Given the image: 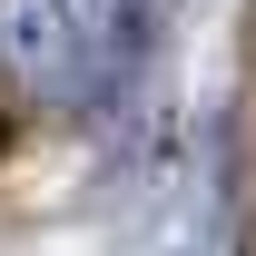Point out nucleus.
Wrapping results in <instances>:
<instances>
[{
	"label": "nucleus",
	"mask_w": 256,
	"mask_h": 256,
	"mask_svg": "<svg viewBox=\"0 0 256 256\" xmlns=\"http://www.w3.org/2000/svg\"><path fill=\"white\" fill-rule=\"evenodd\" d=\"M69 20H79V40H89L98 89H118L128 69H148V50H158L168 20H178V0H69Z\"/></svg>",
	"instance_id": "obj_2"
},
{
	"label": "nucleus",
	"mask_w": 256,
	"mask_h": 256,
	"mask_svg": "<svg viewBox=\"0 0 256 256\" xmlns=\"http://www.w3.org/2000/svg\"><path fill=\"white\" fill-rule=\"evenodd\" d=\"M0 69L50 108L98 98V69H89V40L69 20V0H0Z\"/></svg>",
	"instance_id": "obj_1"
}]
</instances>
